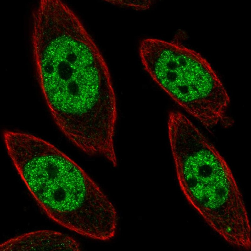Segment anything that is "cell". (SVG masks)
<instances>
[{"label":"cell","mask_w":251,"mask_h":251,"mask_svg":"<svg viewBox=\"0 0 251 251\" xmlns=\"http://www.w3.org/2000/svg\"><path fill=\"white\" fill-rule=\"evenodd\" d=\"M0 250L80 251L79 243L72 237L60 232L40 230L10 239L0 246Z\"/></svg>","instance_id":"6da1fadb"}]
</instances>
